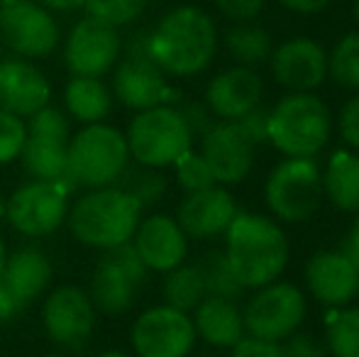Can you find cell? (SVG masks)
Masks as SVG:
<instances>
[{
  "label": "cell",
  "mask_w": 359,
  "mask_h": 357,
  "mask_svg": "<svg viewBox=\"0 0 359 357\" xmlns=\"http://www.w3.org/2000/svg\"><path fill=\"white\" fill-rule=\"evenodd\" d=\"M217 27L198 5H179L149 29V54L166 76H196L213 64Z\"/></svg>",
  "instance_id": "1"
},
{
  "label": "cell",
  "mask_w": 359,
  "mask_h": 357,
  "mask_svg": "<svg viewBox=\"0 0 359 357\" xmlns=\"http://www.w3.org/2000/svg\"><path fill=\"white\" fill-rule=\"evenodd\" d=\"M225 257L245 289H259L288 264V238L279 223L259 213H240L225 230Z\"/></svg>",
  "instance_id": "2"
},
{
  "label": "cell",
  "mask_w": 359,
  "mask_h": 357,
  "mask_svg": "<svg viewBox=\"0 0 359 357\" xmlns=\"http://www.w3.org/2000/svg\"><path fill=\"white\" fill-rule=\"evenodd\" d=\"M142 210L140 201L118 184L88 189L72 201L67 225L86 248L110 250L133 240Z\"/></svg>",
  "instance_id": "3"
},
{
  "label": "cell",
  "mask_w": 359,
  "mask_h": 357,
  "mask_svg": "<svg viewBox=\"0 0 359 357\" xmlns=\"http://www.w3.org/2000/svg\"><path fill=\"white\" fill-rule=\"evenodd\" d=\"M128 140L118 128L105 123L83 125L69 140L67 181L83 191L115 186L128 172Z\"/></svg>",
  "instance_id": "4"
},
{
  "label": "cell",
  "mask_w": 359,
  "mask_h": 357,
  "mask_svg": "<svg viewBox=\"0 0 359 357\" xmlns=\"http://www.w3.org/2000/svg\"><path fill=\"white\" fill-rule=\"evenodd\" d=\"M330 135V108L316 93H288L269 110V142L286 157H316Z\"/></svg>",
  "instance_id": "5"
},
{
  "label": "cell",
  "mask_w": 359,
  "mask_h": 357,
  "mask_svg": "<svg viewBox=\"0 0 359 357\" xmlns=\"http://www.w3.org/2000/svg\"><path fill=\"white\" fill-rule=\"evenodd\" d=\"M130 157L140 167L164 169L176 164L194 144V133L186 125L179 105H154L140 110L125 133Z\"/></svg>",
  "instance_id": "6"
},
{
  "label": "cell",
  "mask_w": 359,
  "mask_h": 357,
  "mask_svg": "<svg viewBox=\"0 0 359 357\" xmlns=\"http://www.w3.org/2000/svg\"><path fill=\"white\" fill-rule=\"evenodd\" d=\"M113 67V95L125 108L147 110L154 105H174L181 95L166 81V74L149 54V29L133 34Z\"/></svg>",
  "instance_id": "7"
},
{
  "label": "cell",
  "mask_w": 359,
  "mask_h": 357,
  "mask_svg": "<svg viewBox=\"0 0 359 357\" xmlns=\"http://www.w3.org/2000/svg\"><path fill=\"white\" fill-rule=\"evenodd\" d=\"M72 191L67 179H29L5 201V218L25 238H47L67 223Z\"/></svg>",
  "instance_id": "8"
},
{
  "label": "cell",
  "mask_w": 359,
  "mask_h": 357,
  "mask_svg": "<svg viewBox=\"0 0 359 357\" xmlns=\"http://www.w3.org/2000/svg\"><path fill=\"white\" fill-rule=\"evenodd\" d=\"M323 172L313 157H286L266 179L264 201L281 223H303L323 203Z\"/></svg>",
  "instance_id": "9"
},
{
  "label": "cell",
  "mask_w": 359,
  "mask_h": 357,
  "mask_svg": "<svg viewBox=\"0 0 359 357\" xmlns=\"http://www.w3.org/2000/svg\"><path fill=\"white\" fill-rule=\"evenodd\" d=\"M306 296L291 281H271L259 286L242 311L245 333L259 340L281 343L306 321Z\"/></svg>",
  "instance_id": "10"
},
{
  "label": "cell",
  "mask_w": 359,
  "mask_h": 357,
  "mask_svg": "<svg viewBox=\"0 0 359 357\" xmlns=\"http://www.w3.org/2000/svg\"><path fill=\"white\" fill-rule=\"evenodd\" d=\"M144 262L140 260L133 240L118 248L103 250V257L98 260L90 276V301L95 311L108 316H118L133 309L135 296L147 279Z\"/></svg>",
  "instance_id": "11"
},
{
  "label": "cell",
  "mask_w": 359,
  "mask_h": 357,
  "mask_svg": "<svg viewBox=\"0 0 359 357\" xmlns=\"http://www.w3.org/2000/svg\"><path fill=\"white\" fill-rule=\"evenodd\" d=\"M62 29L37 0H0V42L22 59H44L59 47Z\"/></svg>",
  "instance_id": "12"
},
{
  "label": "cell",
  "mask_w": 359,
  "mask_h": 357,
  "mask_svg": "<svg viewBox=\"0 0 359 357\" xmlns=\"http://www.w3.org/2000/svg\"><path fill=\"white\" fill-rule=\"evenodd\" d=\"M69 140H72L69 118L59 108L44 105L27 118V140L20 152L22 169L32 179H67Z\"/></svg>",
  "instance_id": "13"
},
{
  "label": "cell",
  "mask_w": 359,
  "mask_h": 357,
  "mask_svg": "<svg viewBox=\"0 0 359 357\" xmlns=\"http://www.w3.org/2000/svg\"><path fill=\"white\" fill-rule=\"evenodd\" d=\"M130 340L140 357H189L198 335L186 311L161 304L140 314Z\"/></svg>",
  "instance_id": "14"
},
{
  "label": "cell",
  "mask_w": 359,
  "mask_h": 357,
  "mask_svg": "<svg viewBox=\"0 0 359 357\" xmlns=\"http://www.w3.org/2000/svg\"><path fill=\"white\" fill-rule=\"evenodd\" d=\"M123 54V37L118 27L100 20L81 18L67 34L64 42V64L72 76H93L103 79L113 72Z\"/></svg>",
  "instance_id": "15"
},
{
  "label": "cell",
  "mask_w": 359,
  "mask_h": 357,
  "mask_svg": "<svg viewBox=\"0 0 359 357\" xmlns=\"http://www.w3.org/2000/svg\"><path fill=\"white\" fill-rule=\"evenodd\" d=\"M95 311L88 291L76 284H62L44 299L42 325L47 335L62 348H81L93 335Z\"/></svg>",
  "instance_id": "16"
},
{
  "label": "cell",
  "mask_w": 359,
  "mask_h": 357,
  "mask_svg": "<svg viewBox=\"0 0 359 357\" xmlns=\"http://www.w3.org/2000/svg\"><path fill=\"white\" fill-rule=\"evenodd\" d=\"M271 76L291 93H313L327 79V52L311 37H293L271 49Z\"/></svg>",
  "instance_id": "17"
},
{
  "label": "cell",
  "mask_w": 359,
  "mask_h": 357,
  "mask_svg": "<svg viewBox=\"0 0 359 357\" xmlns=\"http://www.w3.org/2000/svg\"><path fill=\"white\" fill-rule=\"evenodd\" d=\"M201 157L205 159L217 184H240L255 167L257 147L235 123L217 120L201 137Z\"/></svg>",
  "instance_id": "18"
},
{
  "label": "cell",
  "mask_w": 359,
  "mask_h": 357,
  "mask_svg": "<svg viewBox=\"0 0 359 357\" xmlns=\"http://www.w3.org/2000/svg\"><path fill=\"white\" fill-rule=\"evenodd\" d=\"M52 100V83L29 59H0V110L27 120Z\"/></svg>",
  "instance_id": "19"
},
{
  "label": "cell",
  "mask_w": 359,
  "mask_h": 357,
  "mask_svg": "<svg viewBox=\"0 0 359 357\" xmlns=\"http://www.w3.org/2000/svg\"><path fill=\"white\" fill-rule=\"evenodd\" d=\"M133 245L140 260L149 271H171L186 262L189 255V238L176 223V218L164 213H154L142 218L133 235Z\"/></svg>",
  "instance_id": "20"
},
{
  "label": "cell",
  "mask_w": 359,
  "mask_h": 357,
  "mask_svg": "<svg viewBox=\"0 0 359 357\" xmlns=\"http://www.w3.org/2000/svg\"><path fill=\"white\" fill-rule=\"evenodd\" d=\"M237 215V203L232 194L222 186H208V189L186 194L176 210V223L186 233V238L205 240L222 235L232 218Z\"/></svg>",
  "instance_id": "21"
},
{
  "label": "cell",
  "mask_w": 359,
  "mask_h": 357,
  "mask_svg": "<svg viewBox=\"0 0 359 357\" xmlns=\"http://www.w3.org/2000/svg\"><path fill=\"white\" fill-rule=\"evenodd\" d=\"M262 95H264V81L259 74L252 67L237 64L210 79L205 88V105L215 118L232 123L257 108L262 103Z\"/></svg>",
  "instance_id": "22"
},
{
  "label": "cell",
  "mask_w": 359,
  "mask_h": 357,
  "mask_svg": "<svg viewBox=\"0 0 359 357\" xmlns=\"http://www.w3.org/2000/svg\"><path fill=\"white\" fill-rule=\"evenodd\" d=\"M306 286L323 306L340 309L359 294V274L337 250L316 252L306 264Z\"/></svg>",
  "instance_id": "23"
},
{
  "label": "cell",
  "mask_w": 359,
  "mask_h": 357,
  "mask_svg": "<svg viewBox=\"0 0 359 357\" xmlns=\"http://www.w3.org/2000/svg\"><path fill=\"white\" fill-rule=\"evenodd\" d=\"M52 276L54 269L47 252L34 248V245H25V248L15 250L13 255H8L0 281L8 286V291L20 304L29 306L47 291V286L52 284Z\"/></svg>",
  "instance_id": "24"
},
{
  "label": "cell",
  "mask_w": 359,
  "mask_h": 357,
  "mask_svg": "<svg viewBox=\"0 0 359 357\" xmlns=\"http://www.w3.org/2000/svg\"><path fill=\"white\" fill-rule=\"evenodd\" d=\"M191 318H194L196 335H201L213 348H235L245 338L242 311L230 299L205 296L194 309Z\"/></svg>",
  "instance_id": "25"
},
{
  "label": "cell",
  "mask_w": 359,
  "mask_h": 357,
  "mask_svg": "<svg viewBox=\"0 0 359 357\" xmlns=\"http://www.w3.org/2000/svg\"><path fill=\"white\" fill-rule=\"evenodd\" d=\"M64 105L69 115L81 125L105 123L113 110V90L103 83V79L72 76L64 88Z\"/></svg>",
  "instance_id": "26"
},
{
  "label": "cell",
  "mask_w": 359,
  "mask_h": 357,
  "mask_svg": "<svg viewBox=\"0 0 359 357\" xmlns=\"http://www.w3.org/2000/svg\"><path fill=\"white\" fill-rule=\"evenodd\" d=\"M323 194L342 213H359V154L335 152L323 174Z\"/></svg>",
  "instance_id": "27"
},
{
  "label": "cell",
  "mask_w": 359,
  "mask_h": 357,
  "mask_svg": "<svg viewBox=\"0 0 359 357\" xmlns=\"http://www.w3.org/2000/svg\"><path fill=\"white\" fill-rule=\"evenodd\" d=\"M225 49L237 64L252 67L266 62L271 57V34L262 25L250 22H235L225 32Z\"/></svg>",
  "instance_id": "28"
},
{
  "label": "cell",
  "mask_w": 359,
  "mask_h": 357,
  "mask_svg": "<svg viewBox=\"0 0 359 357\" xmlns=\"http://www.w3.org/2000/svg\"><path fill=\"white\" fill-rule=\"evenodd\" d=\"M161 294H164L166 306H174V309L191 314L208 296L203 271H201L198 264H179V267L166 271Z\"/></svg>",
  "instance_id": "29"
},
{
  "label": "cell",
  "mask_w": 359,
  "mask_h": 357,
  "mask_svg": "<svg viewBox=\"0 0 359 357\" xmlns=\"http://www.w3.org/2000/svg\"><path fill=\"white\" fill-rule=\"evenodd\" d=\"M327 76L337 86L359 90V32H350L335 42L327 54Z\"/></svg>",
  "instance_id": "30"
},
{
  "label": "cell",
  "mask_w": 359,
  "mask_h": 357,
  "mask_svg": "<svg viewBox=\"0 0 359 357\" xmlns=\"http://www.w3.org/2000/svg\"><path fill=\"white\" fill-rule=\"evenodd\" d=\"M325 345L332 357H359V306H345L330 321Z\"/></svg>",
  "instance_id": "31"
},
{
  "label": "cell",
  "mask_w": 359,
  "mask_h": 357,
  "mask_svg": "<svg viewBox=\"0 0 359 357\" xmlns=\"http://www.w3.org/2000/svg\"><path fill=\"white\" fill-rule=\"evenodd\" d=\"M198 267H201V271H203V281H205V291H208V296L237 301L242 294H245V286L240 284L237 274L232 271L225 252L205 255L203 262H201Z\"/></svg>",
  "instance_id": "32"
},
{
  "label": "cell",
  "mask_w": 359,
  "mask_h": 357,
  "mask_svg": "<svg viewBox=\"0 0 359 357\" xmlns=\"http://www.w3.org/2000/svg\"><path fill=\"white\" fill-rule=\"evenodd\" d=\"M118 186H123L130 196L140 201V206L147 208V206H154L164 198L166 194V177L159 174V169H149V167H142V169H135V172H125L120 177Z\"/></svg>",
  "instance_id": "33"
},
{
  "label": "cell",
  "mask_w": 359,
  "mask_h": 357,
  "mask_svg": "<svg viewBox=\"0 0 359 357\" xmlns=\"http://www.w3.org/2000/svg\"><path fill=\"white\" fill-rule=\"evenodd\" d=\"M147 3L149 0H86L83 8L90 18L120 29L125 25H133L144 13Z\"/></svg>",
  "instance_id": "34"
},
{
  "label": "cell",
  "mask_w": 359,
  "mask_h": 357,
  "mask_svg": "<svg viewBox=\"0 0 359 357\" xmlns=\"http://www.w3.org/2000/svg\"><path fill=\"white\" fill-rule=\"evenodd\" d=\"M174 167H176V179H179L181 189H184L186 194H194V191L208 189V186L217 184L213 179V174H210L208 164H205V159L201 157V152H194V149L181 154Z\"/></svg>",
  "instance_id": "35"
},
{
  "label": "cell",
  "mask_w": 359,
  "mask_h": 357,
  "mask_svg": "<svg viewBox=\"0 0 359 357\" xmlns=\"http://www.w3.org/2000/svg\"><path fill=\"white\" fill-rule=\"evenodd\" d=\"M25 140H27V120L0 110V164L20 159Z\"/></svg>",
  "instance_id": "36"
},
{
  "label": "cell",
  "mask_w": 359,
  "mask_h": 357,
  "mask_svg": "<svg viewBox=\"0 0 359 357\" xmlns=\"http://www.w3.org/2000/svg\"><path fill=\"white\" fill-rule=\"evenodd\" d=\"M232 123L240 128V133L245 135L255 147L269 142V110H264L262 105L252 108L250 113H245L242 118L232 120Z\"/></svg>",
  "instance_id": "37"
},
{
  "label": "cell",
  "mask_w": 359,
  "mask_h": 357,
  "mask_svg": "<svg viewBox=\"0 0 359 357\" xmlns=\"http://www.w3.org/2000/svg\"><path fill=\"white\" fill-rule=\"evenodd\" d=\"M179 110H181V115H184L186 125L191 128V133H194V137H196V135H198V137H203V135L217 123L215 115L208 110V105L198 103V100H186V103L179 105Z\"/></svg>",
  "instance_id": "38"
},
{
  "label": "cell",
  "mask_w": 359,
  "mask_h": 357,
  "mask_svg": "<svg viewBox=\"0 0 359 357\" xmlns=\"http://www.w3.org/2000/svg\"><path fill=\"white\" fill-rule=\"evenodd\" d=\"M220 15H225L232 22H250L264 10L266 0H213Z\"/></svg>",
  "instance_id": "39"
},
{
  "label": "cell",
  "mask_w": 359,
  "mask_h": 357,
  "mask_svg": "<svg viewBox=\"0 0 359 357\" xmlns=\"http://www.w3.org/2000/svg\"><path fill=\"white\" fill-rule=\"evenodd\" d=\"M230 357H286L281 343H271V340H259V338H242L240 343L232 348Z\"/></svg>",
  "instance_id": "40"
},
{
  "label": "cell",
  "mask_w": 359,
  "mask_h": 357,
  "mask_svg": "<svg viewBox=\"0 0 359 357\" xmlns=\"http://www.w3.org/2000/svg\"><path fill=\"white\" fill-rule=\"evenodd\" d=\"M340 135L347 144L359 149V95L350 98L340 110V120H337Z\"/></svg>",
  "instance_id": "41"
},
{
  "label": "cell",
  "mask_w": 359,
  "mask_h": 357,
  "mask_svg": "<svg viewBox=\"0 0 359 357\" xmlns=\"http://www.w3.org/2000/svg\"><path fill=\"white\" fill-rule=\"evenodd\" d=\"M286 357H325V348L311 333H293L281 345Z\"/></svg>",
  "instance_id": "42"
},
{
  "label": "cell",
  "mask_w": 359,
  "mask_h": 357,
  "mask_svg": "<svg viewBox=\"0 0 359 357\" xmlns=\"http://www.w3.org/2000/svg\"><path fill=\"white\" fill-rule=\"evenodd\" d=\"M22 309H25V306L20 304V301L8 291V286L0 281V325L15 321L20 314H22Z\"/></svg>",
  "instance_id": "43"
},
{
  "label": "cell",
  "mask_w": 359,
  "mask_h": 357,
  "mask_svg": "<svg viewBox=\"0 0 359 357\" xmlns=\"http://www.w3.org/2000/svg\"><path fill=\"white\" fill-rule=\"evenodd\" d=\"M281 8H286L288 13H296V15H316L323 13L332 0H276Z\"/></svg>",
  "instance_id": "44"
},
{
  "label": "cell",
  "mask_w": 359,
  "mask_h": 357,
  "mask_svg": "<svg viewBox=\"0 0 359 357\" xmlns=\"http://www.w3.org/2000/svg\"><path fill=\"white\" fill-rule=\"evenodd\" d=\"M47 10H57V13H74L86 5V0H37Z\"/></svg>",
  "instance_id": "45"
},
{
  "label": "cell",
  "mask_w": 359,
  "mask_h": 357,
  "mask_svg": "<svg viewBox=\"0 0 359 357\" xmlns=\"http://www.w3.org/2000/svg\"><path fill=\"white\" fill-rule=\"evenodd\" d=\"M337 252L345 255V260L352 264V267H355V271L359 274V248H357V245L347 243V240L342 238V240H340V245H337Z\"/></svg>",
  "instance_id": "46"
},
{
  "label": "cell",
  "mask_w": 359,
  "mask_h": 357,
  "mask_svg": "<svg viewBox=\"0 0 359 357\" xmlns=\"http://www.w3.org/2000/svg\"><path fill=\"white\" fill-rule=\"evenodd\" d=\"M345 240H347V243H352V245H357V248H359V213H357V218L352 220V228H350V233L345 235Z\"/></svg>",
  "instance_id": "47"
},
{
  "label": "cell",
  "mask_w": 359,
  "mask_h": 357,
  "mask_svg": "<svg viewBox=\"0 0 359 357\" xmlns=\"http://www.w3.org/2000/svg\"><path fill=\"white\" fill-rule=\"evenodd\" d=\"M5 262H8V248H5V240H3V235H0V276H3Z\"/></svg>",
  "instance_id": "48"
},
{
  "label": "cell",
  "mask_w": 359,
  "mask_h": 357,
  "mask_svg": "<svg viewBox=\"0 0 359 357\" xmlns=\"http://www.w3.org/2000/svg\"><path fill=\"white\" fill-rule=\"evenodd\" d=\"M98 357H130V355L123 353V350H105V353H100Z\"/></svg>",
  "instance_id": "49"
},
{
  "label": "cell",
  "mask_w": 359,
  "mask_h": 357,
  "mask_svg": "<svg viewBox=\"0 0 359 357\" xmlns=\"http://www.w3.org/2000/svg\"><path fill=\"white\" fill-rule=\"evenodd\" d=\"M355 22H357V27H359V0H355Z\"/></svg>",
  "instance_id": "50"
},
{
  "label": "cell",
  "mask_w": 359,
  "mask_h": 357,
  "mask_svg": "<svg viewBox=\"0 0 359 357\" xmlns=\"http://www.w3.org/2000/svg\"><path fill=\"white\" fill-rule=\"evenodd\" d=\"M0 215H5V201H0Z\"/></svg>",
  "instance_id": "51"
},
{
  "label": "cell",
  "mask_w": 359,
  "mask_h": 357,
  "mask_svg": "<svg viewBox=\"0 0 359 357\" xmlns=\"http://www.w3.org/2000/svg\"><path fill=\"white\" fill-rule=\"evenodd\" d=\"M44 357H64V355H59V353H52V355H44Z\"/></svg>",
  "instance_id": "52"
},
{
  "label": "cell",
  "mask_w": 359,
  "mask_h": 357,
  "mask_svg": "<svg viewBox=\"0 0 359 357\" xmlns=\"http://www.w3.org/2000/svg\"><path fill=\"white\" fill-rule=\"evenodd\" d=\"M3 49H5V47H3V42H0V59H3Z\"/></svg>",
  "instance_id": "53"
}]
</instances>
